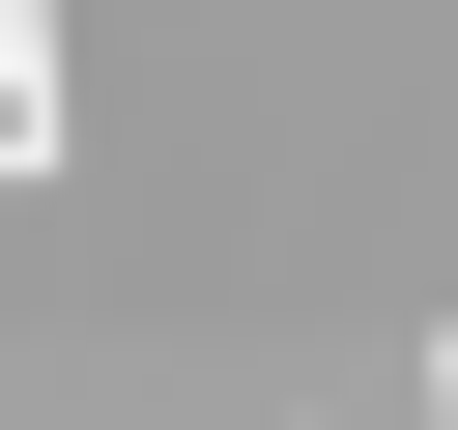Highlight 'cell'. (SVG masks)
I'll list each match as a JSON object with an SVG mask.
<instances>
[{"instance_id": "1", "label": "cell", "mask_w": 458, "mask_h": 430, "mask_svg": "<svg viewBox=\"0 0 458 430\" xmlns=\"http://www.w3.org/2000/svg\"><path fill=\"white\" fill-rule=\"evenodd\" d=\"M57 143H86V115H57V0H0V201H29Z\"/></svg>"}, {"instance_id": "2", "label": "cell", "mask_w": 458, "mask_h": 430, "mask_svg": "<svg viewBox=\"0 0 458 430\" xmlns=\"http://www.w3.org/2000/svg\"><path fill=\"white\" fill-rule=\"evenodd\" d=\"M429 430H458V373H429Z\"/></svg>"}]
</instances>
